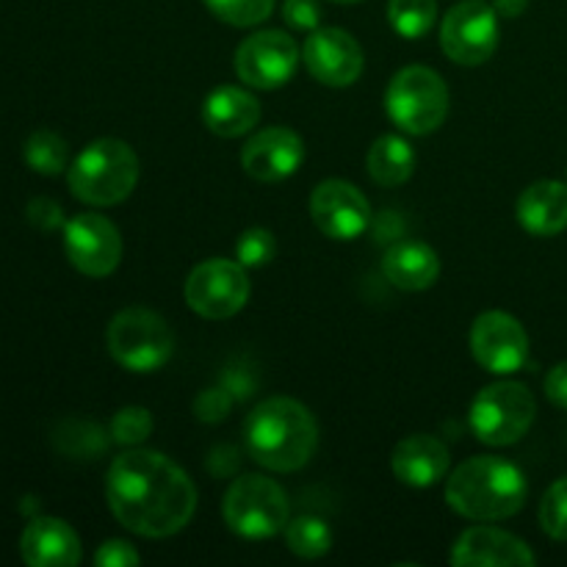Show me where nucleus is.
Wrapping results in <instances>:
<instances>
[{
	"mask_svg": "<svg viewBox=\"0 0 567 567\" xmlns=\"http://www.w3.org/2000/svg\"><path fill=\"white\" fill-rule=\"evenodd\" d=\"M105 502L114 518L138 537H172L197 509V487L186 471L161 452L131 449L111 463Z\"/></svg>",
	"mask_w": 567,
	"mask_h": 567,
	"instance_id": "obj_1",
	"label": "nucleus"
},
{
	"mask_svg": "<svg viewBox=\"0 0 567 567\" xmlns=\"http://www.w3.org/2000/svg\"><path fill=\"white\" fill-rule=\"evenodd\" d=\"M247 452L266 471L293 474L313 460L319 446V424L302 402L271 396L247 419Z\"/></svg>",
	"mask_w": 567,
	"mask_h": 567,
	"instance_id": "obj_2",
	"label": "nucleus"
},
{
	"mask_svg": "<svg viewBox=\"0 0 567 567\" xmlns=\"http://www.w3.org/2000/svg\"><path fill=\"white\" fill-rule=\"evenodd\" d=\"M529 485L524 471L504 457L482 454L465 460L446 480V504L476 524L507 520L524 509Z\"/></svg>",
	"mask_w": 567,
	"mask_h": 567,
	"instance_id": "obj_3",
	"label": "nucleus"
},
{
	"mask_svg": "<svg viewBox=\"0 0 567 567\" xmlns=\"http://www.w3.org/2000/svg\"><path fill=\"white\" fill-rule=\"evenodd\" d=\"M72 197L92 208L120 205L138 183V158L122 138H97L75 155L66 169Z\"/></svg>",
	"mask_w": 567,
	"mask_h": 567,
	"instance_id": "obj_4",
	"label": "nucleus"
},
{
	"mask_svg": "<svg viewBox=\"0 0 567 567\" xmlns=\"http://www.w3.org/2000/svg\"><path fill=\"white\" fill-rule=\"evenodd\" d=\"M109 354L133 374H153L175 354V332L166 319L147 308H125L105 330Z\"/></svg>",
	"mask_w": 567,
	"mask_h": 567,
	"instance_id": "obj_5",
	"label": "nucleus"
},
{
	"mask_svg": "<svg viewBox=\"0 0 567 567\" xmlns=\"http://www.w3.org/2000/svg\"><path fill=\"white\" fill-rule=\"evenodd\" d=\"M385 111L393 125L410 136L435 133L449 114L446 81L432 66H404L388 83Z\"/></svg>",
	"mask_w": 567,
	"mask_h": 567,
	"instance_id": "obj_6",
	"label": "nucleus"
},
{
	"mask_svg": "<svg viewBox=\"0 0 567 567\" xmlns=\"http://www.w3.org/2000/svg\"><path fill=\"white\" fill-rule=\"evenodd\" d=\"M537 402L520 382H493L476 393L471 404V430L487 446H513L532 430Z\"/></svg>",
	"mask_w": 567,
	"mask_h": 567,
	"instance_id": "obj_7",
	"label": "nucleus"
},
{
	"mask_svg": "<svg viewBox=\"0 0 567 567\" xmlns=\"http://www.w3.org/2000/svg\"><path fill=\"white\" fill-rule=\"evenodd\" d=\"M225 524L247 540H269L288 526V496L275 480L247 474L225 493Z\"/></svg>",
	"mask_w": 567,
	"mask_h": 567,
	"instance_id": "obj_8",
	"label": "nucleus"
},
{
	"mask_svg": "<svg viewBox=\"0 0 567 567\" xmlns=\"http://www.w3.org/2000/svg\"><path fill=\"white\" fill-rule=\"evenodd\" d=\"M249 299V277L238 260H203L186 280V302L210 321L233 319Z\"/></svg>",
	"mask_w": 567,
	"mask_h": 567,
	"instance_id": "obj_9",
	"label": "nucleus"
},
{
	"mask_svg": "<svg viewBox=\"0 0 567 567\" xmlns=\"http://www.w3.org/2000/svg\"><path fill=\"white\" fill-rule=\"evenodd\" d=\"M441 48L454 64L480 66L498 48V14L485 0H463L441 22Z\"/></svg>",
	"mask_w": 567,
	"mask_h": 567,
	"instance_id": "obj_10",
	"label": "nucleus"
},
{
	"mask_svg": "<svg viewBox=\"0 0 567 567\" xmlns=\"http://www.w3.org/2000/svg\"><path fill=\"white\" fill-rule=\"evenodd\" d=\"M299 64V48L286 31H255L244 39L236 48V66L238 81L247 83L252 89H271L286 86L293 78Z\"/></svg>",
	"mask_w": 567,
	"mask_h": 567,
	"instance_id": "obj_11",
	"label": "nucleus"
},
{
	"mask_svg": "<svg viewBox=\"0 0 567 567\" xmlns=\"http://www.w3.org/2000/svg\"><path fill=\"white\" fill-rule=\"evenodd\" d=\"M471 352L485 371L498 377L515 374L529 360V336L515 316L487 310L471 327Z\"/></svg>",
	"mask_w": 567,
	"mask_h": 567,
	"instance_id": "obj_12",
	"label": "nucleus"
},
{
	"mask_svg": "<svg viewBox=\"0 0 567 567\" xmlns=\"http://www.w3.org/2000/svg\"><path fill=\"white\" fill-rule=\"evenodd\" d=\"M64 252L86 277H109L122 260V236L103 214H78L64 225Z\"/></svg>",
	"mask_w": 567,
	"mask_h": 567,
	"instance_id": "obj_13",
	"label": "nucleus"
},
{
	"mask_svg": "<svg viewBox=\"0 0 567 567\" xmlns=\"http://www.w3.org/2000/svg\"><path fill=\"white\" fill-rule=\"evenodd\" d=\"M310 216L332 241H354L371 227V205L347 181H321L310 194Z\"/></svg>",
	"mask_w": 567,
	"mask_h": 567,
	"instance_id": "obj_14",
	"label": "nucleus"
},
{
	"mask_svg": "<svg viewBox=\"0 0 567 567\" xmlns=\"http://www.w3.org/2000/svg\"><path fill=\"white\" fill-rule=\"evenodd\" d=\"M302 61L321 86H352L363 72V48L343 28H316L305 39Z\"/></svg>",
	"mask_w": 567,
	"mask_h": 567,
	"instance_id": "obj_15",
	"label": "nucleus"
},
{
	"mask_svg": "<svg viewBox=\"0 0 567 567\" xmlns=\"http://www.w3.org/2000/svg\"><path fill=\"white\" fill-rule=\"evenodd\" d=\"M305 161V142L291 127H264L241 150V166L260 183H280L297 175Z\"/></svg>",
	"mask_w": 567,
	"mask_h": 567,
	"instance_id": "obj_16",
	"label": "nucleus"
},
{
	"mask_svg": "<svg viewBox=\"0 0 567 567\" xmlns=\"http://www.w3.org/2000/svg\"><path fill=\"white\" fill-rule=\"evenodd\" d=\"M452 565L457 567H515L535 565V554L520 537L496 526H471L452 548Z\"/></svg>",
	"mask_w": 567,
	"mask_h": 567,
	"instance_id": "obj_17",
	"label": "nucleus"
},
{
	"mask_svg": "<svg viewBox=\"0 0 567 567\" xmlns=\"http://www.w3.org/2000/svg\"><path fill=\"white\" fill-rule=\"evenodd\" d=\"M22 563L31 567H75L81 563V537L61 518H33L20 537Z\"/></svg>",
	"mask_w": 567,
	"mask_h": 567,
	"instance_id": "obj_18",
	"label": "nucleus"
},
{
	"mask_svg": "<svg viewBox=\"0 0 567 567\" xmlns=\"http://www.w3.org/2000/svg\"><path fill=\"white\" fill-rule=\"evenodd\" d=\"M449 449L432 435H408L391 454V471L408 487L437 485L449 471Z\"/></svg>",
	"mask_w": 567,
	"mask_h": 567,
	"instance_id": "obj_19",
	"label": "nucleus"
},
{
	"mask_svg": "<svg viewBox=\"0 0 567 567\" xmlns=\"http://www.w3.org/2000/svg\"><path fill=\"white\" fill-rule=\"evenodd\" d=\"M518 221L537 238H551L567 230V183L537 181L518 197Z\"/></svg>",
	"mask_w": 567,
	"mask_h": 567,
	"instance_id": "obj_20",
	"label": "nucleus"
},
{
	"mask_svg": "<svg viewBox=\"0 0 567 567\" xmlns=\"http://www.w3.org/2000/svg\"><path fill=\"white\" fill-rule=\"evenodd\" d=\"M260 120V103L241 86H219L205 97L203 122L214 136L238 138L252 131Z\"/></svg>",
	"mask_w": 567,
	"mask_h": 567,
	"instance_id": "obj_21",
	"label": "nucleus"
},
{
	"mask_svg": "<svg viewBox=\"0 0 567 567\" xmlns=\"http://www.w3.org/2000/svg\"><path fill=\"white\" fill-rule=\"evenodd\" d=\"M382 275L402 291H426L441 277V258L424 241H399L382 258Z\"/></svg>",
	"mask_w": 567,
	"mask_h": 567,
	"instance_id": "obj_22",
	"label": "nucleus"
},
{
	"mask_svg": "<svg viewBox=\"0 0 567 567\" xmlns=\"http://www.w3.org/2000/svg\"><path fill=\"white\" fill-rule=\"evenodd\" d=\"M365 169L369 177L382 188H396L408 183L415 172V150L408 138L396 133H385L371 144L365 155Z\"/></svg>",
	"mask_w": 567,
	"mask_h": 567,
	"instance_id": "obj_23",
	"label": "nucleus"
},
{
	"mask_svg": "<svg viewBox=\"0 0 567 567\" xmlns=\"http://www.w3.org/2000/svg\"><path fill=\"white\" fill-rule=\"evenodd\" d=\"M388 22L410 42L426 37L437 22V0H388Z\"/></svg>",
	"mask_w": 567,
	"mask_h": 567,
	"instance_id": "obj_24",
	"label": "nucleus"
},
{
	"mask_svg": "<svg viewBox=\"0 0 567 567\" xmlns=\"http://www.w3.org/2000/svg\"><path fill=\"white\" fill-rule=\"evenodd\" d=\"M22 155H25V164L33 172H39V175L53 177L70 169V150H66V142L53 131L31 133L25 147H22Z\"/></svg>",
	"mask_w": 567,
	"mask_h": 567,
	"instance_id": "obj_25",
	"label": "nucleus"
},
{
	"mask_svg": "<svg viewBox=\"0 0 567 567\" xmlns=\"http://www.w3.org/2000/svg\"><path fill=\"white\" fill-rule=\"evenodd\" d=\"M286 546L291 548L297 557L302 559H319L330 551L332 532L316 515H299V518L288 520L286 526Z\"/></svg>",
	"mask_w": 567,
	"mask_h": 567,
	"instance_id": "obj_26",
	"label": "nucleus"
},
{
	"mask_svg": "<svg viewBox=\"0 0 567 567\" xmlns=\"http://www.w3.org/2000/svg\"><path fill=\"white\" fill-rule=\"evenodd\" d=\"M216 20L233 28L260 25L275 9V0H203Z\"/></svg>",
	"mask_w": 567,
	"mask_h": 567,
	"instance_id": "obj_27",
	"label": "nucleus"
},
{
	"mask_svg": "<svg viewBox=\"0 0 567 567\" xmlns=\"http://www.w3.org/2000/svg\"><path fill=\"white\" fill-rule=\"evenodd\" d=\"M153 435V415H150L147 408H138V404H131V408H122L120 413L111 419V437H114L120 446H138L147 437Z\"/></svg>",
	"mask_w": 567,
	"mask_h": 567,
	"instance_id": "obj_28",
	"label": "nucleus"
},
{
	"mask_svg": "<svg viewBox=\"0 0 567 567\" xmlns=\"http://www.w3.org/2000/svg\"><path fill=\"white\" fill-rule=\"evenodd\" d=\"M540 526L551 540L567 543V476L554 482L543 496Z\"/></svg>",
	"mask_w": 567,
	"mask_h": 567,
	"instance_id": "obj_29",
	"label": "nucleus"
},
{
	"mask_svg": "<svg viewBox=\"0 0 567 567\" xmlns=\"http://www.w3.org/2000/svg\"><path fill=\"white\" fill-rule=\"evenodd\" d=\"M277 255V238L266 227H249L236 241V258L244 269H260Z\"/></svg>",
	"mask_w": 567,
	"mask_h": 567,
	"instance_id": "obj_30",
	"label": "nucleus"
},
{
	"mask_svg": "<svg viewBox=\"0 0 567 567\" xmlns=\"http://www.w3.org/2000/svg\"><path fill=\"white\" fill-rule=\"evenodd\" d=\"M282 20L293 28V31H316L321 22V9L316 0H286L282 3Z\"/></svg>",
	"mask_w": 567,
	"mask_h": 567,
	"instance_id": "obj_31",
	"label": "nucleus"
},
{
	"mask_svg": "<svg viewBox=\"0 0 567 567\" xmlns=\"http://www.w3.org/2000/svg\"><path fill=\"white\" fill-rule=\"evenodd\" d=\"M230 408H233V399L225 388H208V391H203V396L194 402V413H197L203 421H208V424L227 419Z\"/></svg>",
	"mask_w": 567,
	"mask_h": 567,
	"instance_id": "obj_32",
	"label": "nucleus"
},
{
	"mask_svg": "<svg viewBox=\"0 0 567 567\" xmlns=\"http://www.w3.org/2000/svg\"><path fill=\"white\" fill-rule=\"evenodd\" d=\"M138 563H142V557L125 540H105L94 554V565L100 567H136Z\"/></svg>",
	"mask_w": 567,
	"mask_h": 567,
	"instance_id": "obj_33",
	"label": "nucleus"
},
{
	"mask_svg": "<svg viewBox=\"0 0 567 567\" xmlns=\"http://www.w3.org/2000/svg\"><path fill=\"white\" fill-rule=\"evenodd\" d=\"M28 221H31L37 230H44V233L59 230V227L66 225L61 205L48 197H37L31 205H28Z\"/></svg>",
	"mask_w": 567,
	"mask_h": 567,
	"instance_id": "obj_34",
	"label": "nucleus"
},
{
	"mask_svg": "<svg viewBox=\"0 0 567 567\" xmlns=\"http://www.w3.org/2000/svg\"><path fill=\"white\" fill-rule=\"evenodd\" d=\"M543 388H546V396L551 399L557 408L567 410V363L554 365V369L546 374Z\"/></svg>",
	"mask_w": 567,
	"mask_h": 567,
	"instance_id": "obj_35",
	"label": "nucleus"
},
{
	"mask_svg": "<svg viewBox=\"0 0 567 567\" xmlns=\"http://www.w3.org/2000/svg\"><path fill=\"white\" fill-rule=\"evenodd\" d=\"M529 6V0H493V9H496L498 17H507V20H515L520 17Z\"/></svg>",
	"mask_w": 567,
	"mask_h": 567,
	"instance_id": "obj_36",
	"label": "nucleus"
},
{
	"mask_svg": "<svg viewBox=\"0 0 567 567\" xmlns=\"http://www.w3.org/2000/svg\"><path fill=\"white\" fill-rule=\"evenodd\" d=\"M330 3H341V6H347V3H358V0H330Z\"/></svg>",
	"mask_w": 567,
	"mask_h": 567,
	"instance_id": "obj_37",
	"label": "nucleus"
}]
</instances>
